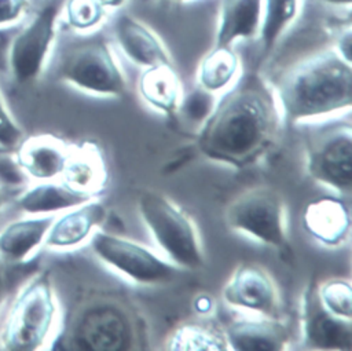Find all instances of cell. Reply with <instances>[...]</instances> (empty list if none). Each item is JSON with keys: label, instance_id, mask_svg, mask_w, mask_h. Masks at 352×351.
Segmentation results:
<instances>
[{"label": "cell", "instance_id": "obj_1", "mask_svg": "<svg viewBox=\"0 0 352 351\" xmlns=\"http://www.w3.org/2000/svg\"><path fill=\"white\" fill-rule=\"evenodd\" d=\"M282 117L274 91L254 72L216 102L197 136L199 153L234 168L254 164L276 140Z\"/></svg>", "mask_w": 352, "mask_h": 351}, {"label": "cell", "instance_id": "obj_2", "mask_svg": "<svg viewBox=\"0 0 352 351\" xmlns=\"http://www.w3.org/2000/svg\"><path fill=\"white\" fill-rule=\"evenodd\" d=\"M274 94L282 121L287 124L349 110L351 62L333 50L316 54L286 72Z\"/></svg>", "mask_w": 352, "mask_h": 351}, {"label": "cell", "instance_id": "obj_3", "mask_svg": "<svg viewBox=\"0 0 352 351\" xmlns=\"http://www.w3.org/2000/svg\"><path fill=\"white\" fill-rule=\"evenodd\" d=\"M138 212L153 241L166 259L183 270H199L205 253L191 217L169 197L155 190H142Z\"/></svg>", "mask_w": 352, "mask_h": 351}, {"label": "cell", "instance_id": "obj_4", "mask_svg": "<svg viewBox=\"0 0 352 351\" xmlns=\"http://www.w3.org/2000/svg\"><path fill=\"white\" fill-rule=\"evenodd\" d=\"M56 297L47 273L34 274L15 295L0 328V348L6 351L40 350L54 329Z\"/></svg>", "mask_w": 352, "mask_h": 351}, {"label": "cell", "instance_id": "obj_5", "mask_svg": "<svg viewBox=\"0 0 352 351\" xmlns=\"http://www.w3.org/2000/svg\"><path fill=\"white\" fill-rule=\"evenodd\" d=\"M136 325L118 303L96 300L81 307L51 348L77 351H128L136 348Z\"/></svg>", "mask_w": 352, "mask_h": 351}, {"label": "cell", "instance_id": "obj_6", "mask_svg": "<svg viewBox=\"0 0 352 351\" xmlns=\"http://www.w3.org/2000/svg\"><path fill=\"white\" fill-rule=\"evenodd\" d=\"M228 228L250 237L279 253L292 256L286 228V206L279 191L253 187L239 194L226 209Z\"/></svg>", "mask_w": 352, "mask_h": 351}, {"label": "cell", "instance_id": "obj_7", "mask_svg": "<svg viewBox=\"0 0 352 351\" xmlns=\"http://www.w3.org/2000/svg\"><path fill=\"white\" fill-rule=\"evenodd\" d=\"M56 77L81 91L122 98L126 94V80L109 44L95 37L67 48L58 65Z\"/></svg>", "mask_w": 352, "mask_h": 351}, {"label": "cell", "instance_id": "obj_8", "mask_svg": "<svg viewBox=\"0 0 352 351\" xmlns=\"http://www.w3.org/2000/svg\"><path fill=\"white\" fill-rule=\"evenodd\" d=\"M89 246L102 263L139 285H165L180 271L168 259H162L144 245L111 233H92Z\"/></svg>", "mask_w": 352, "mask_h": 351}, {"label": "cell", "instance_id": "obj_9", "mask_svg": "<svg viewBox=\"0 0 352 351\" xmlns=\"http://www.w3.org/2000/svg\"><path fill=\"white\" fill-rule=\"evenodd\" d=\"M63 3L65 0L45 3L11 40L8 69L16 84H30L41 74L56 37Z\"/></svg>", "mask_w": 352, "mask_h": 351}, {"label": "cell", "instance_id": "obj_10", "mask_svg": "<svg viewBox=\"0 0 352 351\" xmlns=\"http://www.w3.org/2000/svg\"><path fill=\"white\" fill-rule=\"evenodd\" d=\"M307 172L318 183L348 198L352 190V128L331 125L307 145Z\"/></svg>", "mask_w": 352, "mask_h": 351}, {"label": "cell", "instance_id": "obj_11", "mask_svg": "<svg viewBox=\"0 0 352 351\" xmlns=\"http://www.w3.org/2000/svg\"><path fill=\"white\" fill-rule=\"evenodd\" d=\"M224 301L235 308L246 310L261 317L275 318L279 297L274 279L260 266L239 264L223 289Z\"/></svg>", "mask_w": 352, "mask_h": 351}, {"label": "cell", "instance_id": "obj_12", "mask_svg": "<svg viewBox=\"0 0 352 351\" xmlns=\"http://www.w3.org/2000/svg\"><path fill=\"white\" fill-rule=\"evenodd\" d=\"M302 340L307 348H352V319L330 314L319 301L316 289L308 288L302 304Z\"/></svg>", "mask_w": 352, "mask_h": 351}, {"label": "cell", "instance_id": "obj_13", "mask_svg": "<svg viewBox=\"0 0 352 351\" xmlns=\"http://www.w3.org/2000/svg\"><path fill=\"white\" fill-rule=\"evenodd\" d=\"M70 149V146L54 135H33L23 138L16 146L15 162L25 176L36 182L54 180L62 178Z\"/></svg>", "mask_w": 352, "mask_h": 351}, {"label": "cell", "instance_id": "obj_14", "mask_svg": "<svg viewBox=\"0 0 352 351\" xmlns=\"http://www.w3.org/2000/svg\"><path fill=\"white\" fill-rule=\"evenodd\" d=\"M302 224L314 240L324 246L336 248L346 242L349 237L351 211L341 198H318L305 206Z\"/></svg>", "mask_w": 352, "mask_h": 351}, {"label": "cell", "instance_id": "obj_15", "mask_svg": "<svg viewBox=\"0 0 352 351\" xmlns=\"http://www.w3.org/2000/svg\"><path fill=\"white\" fill-rule=\"evenodd\" d=\"M107 217L106 206L99 200H89L55 216L44 240L51 249H69L84 242Z\"/></svg>", "mask_w": 352, "mask_h": 351}, {"label": "cell", "instance_id": "obj_16", "mask_svg": "<svg viewBox=\"0 0 352 351\" xmlns=\"http://www.w3.org/2000/svg\"><path fill=\"white\" fill-rule=\"evenodd\" d=\"M114 34L121 51L132 63L143 69L172 65L169 52L158 36L129 14L117 17Z\"/></svg>", "mask_w": 352, "mask_h": 351}, {"label": "cell", "instance_id": "obj_17", "mask_svg": "<svg viewBox=\"0 0 352 351\" xmlns=\"http://www.w3.org/2000/svg\"><path fill=\"white\" fill-rule=\"evenodd\" d=\"M94 195L78 191L67 183L54 180H40L23 189L15 198L18 209L30 216L54 215L78 206Z\"/></svg>", "mask_w": 352, "mask_h": 351}, {"label": "cell", "instance_id": "obj_18", "mask_svg": "<svg viewBox=\"0 0 352 351\" xmlns=\"http://www.w3.org/2000/svg\"><path fill=\"white\" fill-rule=\"evenodd\" d=\"M55 215L14 220L0 230V259L7 264H25L44 244Z\"/></svg>", "mask_w": 352, "mask_h": 351}, {"label": "cell", "instance_id": "obj_19", "mask_svg": "<svg viewBox=\"0 0 352 351\" xmlns=\"http://www.w3.org/2000/svg\"><path fill=\"white\" fill-rule=\"evenodd\" d=\"M228 350L275 351L287 348L289 332L275 318H245L234 321L224 330Z\"/></svg>", "mask_w": 352, "mask_h": 351}, {"label": "cell", "instance_id": "obj_20", "mask_svg": "<svg viewBox=\"0 0 352 351\" xmlns=\"http://www.w3.org/2000/svg\"><path fill=\"white\" fill-rule=\"evenodd\" d=\"M263 18V0H223L214 45L232 47L238 40L258 34Z\"/></svg>", "mask_w": 352, "mask_h": 351}, {"label": "cell", "instance_id": "obj_21", "mask_svg": "<svg viewBox=\"0 0 352 351\" xmlns=\"http://www.w3.org/2000/svg\"><path fill=\"white\" fill-rule=\"evenodd\" d=\"M62 180L91 195L102 191L107 186L109 172L99 146L85 142L76 149H70Z\"/></svg>", "mask_w": 352, "mask_h": 351}, {"label": "cell", "instance_id": "obj_22", "mask_svg": "<svg viewBox=\"0 0 352 351\" xmlns=\"http://www.w3.org/2000/svg\"><path fill=\"white\" fill-rule=\"evenodd\" d=\"M142 98L168 117L175 116L182 100V85L172 65L146 67L139 78Z\"/></svg>", "mask_w": 352, "mask_h": 351}, {"label": "cell", "instance_id": "obj_23", "mask_svg": "<svg viewBox=\"0 0 352 351\" xmlns=\"http://www.w3.org/2000/svg\"><path fill=\"white\" fill-rule=\"evenodd\" d=\"M298 0H263V18L258 30V62L263 63L272 54L279 39L296 19Z\"/></svg>", "mask_w": 352, "mask_h": 351}, {"label": "cell", "instance_id": "obj_24", "mask_svg": "<svg viewBox=\"0 0 352 351\" xmlns=\"http://www.w3.org/2000/svg\"><path fill=\"white\" fill-rule=\"evenodd\" d=\"M239 59L232 47L213 45L198 67L199 87L209 92L227 88L238 73Z\"/></svg>", "mask_w": 352, "mask_h": 351}, {"label": "cell", "instance_id": "obj_25", "mask_svg": "<svg viewBox=\"0 0 352 351\" xmlns=\"http://www.w3.org/2000/svg\"><path fill=\"white\" fill-rule=\"evenodd\" d=\"M168 343L169 350H228L224 332L202 322L183 323Z\"/></svg>", "mask_w": 352, "mask_h": 351}, {"label": "cell", "instance_id": "obj_26", "mask_svg": "<svg viewBox=\"0 0 352 351\" xmlns=\"http://www.w3.org/2000/svg\"><path fill=\"white\" fill-rule=\"evenodd\" d=\"M320 304L333 315L352 319V288L349 281L331 278L316 289Z\"/></svg>", "mask_w": 352, "mask_h": 351}, {"label": "cell", "instance_id": "obj_27", "mask_svg": "<svg viewBox=\"0 0 352 351\" xmlns=\"http://www.w3.org/2000/svg\"><path fill=\"white\" fill-rule=\"evenodd\" d=\"M62 11H65L67 25L81 32L96 26L104 15L100 0H65Z\"/></svg>", "mask_w": 352, "mask_h": 351}, {"label": "cell", "instance_id": "obj_28", "mask_svg": "<svg viewBox=\"0 0 352 351\" xmlns=\"http://www.w3.org/2000/svg\"><path fill=\"white\" fill-rule=\"evenodd\" d=\"M213 92L202 87L191 89L187 95L182 96L179 110L190 123H204L214 109Z\"/></svg>", "mask_w": 352, "mask_h": 351}, {"label": "cell", "instance_id": "obj_29", "mask_svg": "<svg viewBox=\"0 0 352 351\" xmlns=\"http://www.w3.org/2000/svg\"><path fill=\"white\" fill-rule=\"evenodd\" d=\"M23 138V129L11 114L0 94V147L15 149Z\"/></svg>", "mask_w": 352, "mask_h": 351}, {"label": "cell", "instance_id": "obj_30", "mask_svg": "<svg viewBox=\"0 0 352 351\" xmlns=\"http://www.w3.org/2000/svg\"><path fill=\"white\" fill-rule=\"evenodd\" d=\"M28 0H0V28L16 23L28 10Z\"/></svg>", "mask_w": 352, "mask_h": 351}, {"label": "cell", "instance_id": "obj_31", "mask_svg": "<svg viewBox=\"0 0 352 351\" xmlns=\"http://www.w3.org/2000/svg\"><path fill=\"white\" fill-rule=\"evenodd\" d=\"M6 266H7V263L0 259V307L4 303V300L8 295V289H10V278H8Z\"/></svg>", "mask_w": 352, "mask_h": 351}, {"label": "cell", "instance_id": "obj_32", "mask_svg": "<svg viewBox=\"0 0 352 351\" xmlns=\"http://www.w3.org/2000/svg\"><path fill=\"white\" fill-rule=\"evenodd\" d=\"M340 45H338V54L348 62H351V32H345L344 36L340 39Z\"/></svg>", "mask_w": 352, "mask_h": 351}, {"label": "cell", "instance_id": "obj_33", "mask_svg": "<svg viewBox=\"0 0 352 351\" xmlns=\"http://www.w3.org/2000/svg\"><path fill=\"white\" fill-rule=\"evenodd\" d=\"M195 310L201 314H208L212 310V300L208 296H199L195 299Z\"/></svg>", "mask_w": 352, "mask_h": 351}, {"label": "cell", "instance_id": "obj_34", "mask_svg": "<svg viewBox=\"0 0 352 351\" xmlns=\"http://www.w3.org/2000/svg\"><path fill=\"white\" fill-rule=\"evenodd\" d=\"M322 3H327V4H334V6H349L352 3V0H318Z\"/></svg>", "mask_w": 352, "mask_h": 351}, {"label": "cell", "instance_id": "obj_35", "mask_svg": "<svg viewBox=\"0 0 352 351\" xmlns=\"http://www.w3.org/2000/svg\"><path fill=\"white\" fill-rule=\"evenodd\" d=\"M100 3L103 4V7H118L124 3V0H100Z\"/></svg>", "mask_w": 352, "mask_h": 351}, {"label": "cell", "instance_id": "obj_36", "mask_svg": "<svg viewBox=\"0 0 352 351\" xmlns=\"http://www.w3.org/2000/svg\"><path fill=\"white\" fill-rule=\"evenodd\" d=\"M3 204H4V198H3V194L0 193V211H1V206H3Z\"/></svg>", "mask_w": 352, "mask_h": 351}, {"label": "cell", "instance_id": "obj_37", "mask_svg": "<svg viewBox=\"0 0 352 351\" xmlns=\"http://www.w3.org/2000/svg\"><path fill=\"white\" fill-rule=\"evenodd\" d=\"M175 1H182V0H175Z\"/></svg>", "mask_w": 352, "mask_h": 351}]
</instances>
